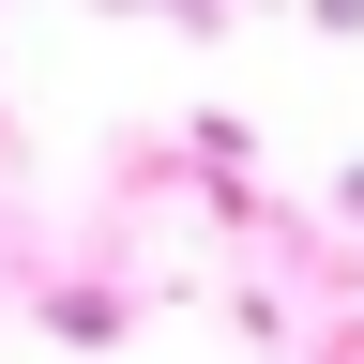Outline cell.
<instances>
[{
    "label": "cell",
    "instance_id": "6da1fadb",
    "mask_svg": "<svg viewBox=\"0 0 364 364\" xmlns=\"http://www.w3.org/2000/svg\"><path fill=\"white\" fill-rule=\"evenodd\" d=\"M334 198H349V213H364V167H349V182H334Z\"/></svg>",
    "mask_w": 364,
    "mask_h": 364
}]
</instances>
